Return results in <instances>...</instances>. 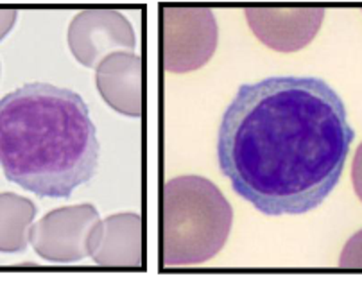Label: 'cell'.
Segmentation results:
<instances>
[{"mask_svg":"<svg viewBox=\"0 0 362 294\" xmlns=\"http://www.w3.org/2000/svg\"><path fill=\"white\" fill-rule=\"evenodd\" d=\"M35 216L36 205L31 199L13 192L0 194V252L20 253L28 248Z\"/></svg>","mask_w":362,"mask_h":294,"instance_id":"10","label":"cell"},{"mask_svg":"<svg viewBox=\"0 0 362 294\" xmlns=\"http://www.w3.org/2000/svg\"><path fill=\"white\" fill-rule=\"evenodd\" d=\"M69 47L74 58L97 69L115 52H133L136 35L129 20L115 9H85L69 25Z\"/></svg>","mask_w":362,"mask_h":294,"instance_id":"6","label":"cell"},{"mask_svg":"<svg viewBox=\"0 0 362 294\" xmlns=\"http://www.w3.org/2000/svg\"><path fill=\"white\" fill-rule=\"evenodd\" d=\"M100 220L90 203L52 210L29 228V242L47 262L74 264L90 257V239Z\"/></svg>","mask_w":362,"mask_h":294,"instance_id":"5","label":"cell"},{"mask_svg":"<svg viewBox=\"0 0 362 294\" xmlns=\"http://www.w3.org/2000/svg\"><path fill=\"white\" fill-rule=\"evenodd\" d=\"M351 182H354V189L357 198L362 201V143L358 146L357 153H355L354 163H351Z\"/></svg>","mask_w":362,"mask_h":294,"instance_id":"12","label":"cell"},{"mask_svg":"<svg viewBox=\"0 0 362 294\" xmlns=\"http://www.w3.org/2000/svg\"><path fill=\"white\" fill-rule=\"evenodd\" d=\"M90 257L100 267H142L146 262L144 220L139 213H115L97 223Z\"/></svg>","mask_w":362,"mask_h":294,"instance_id":"8","label":"cell"},{"mask_svg":"<svg viewBox=\"0 0 362 294\" xmlns=\"http://www.w3.org/2000/svg\"><path fill=\"white\" fill-rule=\"evenodd\" d=\"M162 65L187 74L210 61L217 49V22L209 8H162Z\"/></svg>","mask_w":362,"mask_h":294,"instance_id":"4","label":"cell"},{"mask_svg":"<svg viewBox=\"0 0 362 294\" xmlns=\"http://www.w3.org/2000/svg\"><path fill=\"white\" fill-rule=\"evenodd\" d=\"M18 13L15 9H0V40H4L16 22Z\"/></svg>","mask_w":362,"mask_h":294,"instance_id":"13","label":"cell"},{"mask_svg":"<svg viewBox=\"0 0 362 294\" xmlns=\"http://www.w3.org/2000/svg\"><path fill=\"white\" fill-rule=\"evenodd\" d=\"M355 131L327 81L274 76L243 85L217 135L221 172L266 216L317 208L343 175Z\"/></svg>","mask_w":362,"mask_h":294,"instance_id":"1","label":"cell"},{"mask_svg":"<svg viewBox=\"0 0 362 294\" xmlns=\"http://www.w3.org/2000/svg\"><path fill=\"white\" fill-rule=\"evenodd\" d=\"M251 31L264 45L278 52H294L316 38L323 23V8H247Z\"/></svg>","mask_w":362,"mask_h":294,"instance_id":"7","label":"cell"},{"mask_svg":"<svg viewBox=\"0 0 362 294\" xmlns=\"http://www.w3.org/2000/svg\"><path fill=\"white\" fill-rule=\"evenodd\" d=\"M233 210L224 194L203 176H177L162 189L160 257L162 267H194L224 248Z\"/></svg>","mask_w":362,"mask_h":294,"instance_id":"3","label":"cell"},{"mask_svg":"<svg viewBox=\"0 0 362 294\" xmlns=\"http://www.w3.org/2000/svg\"><path fill=\"white\" fill-rule=\"evenodd\" d=\"M95 85L106 105L126 117L144 110V65L133 52H115L95 69Z\"/></svg>","mask_w":362,"mask_h":294,"instance_id":"9","label":"cell"},{"mask_svg":"<svg viewBox=\"0 0 362 294\" xmlns=\"http://www.w3.org/2000/svg\"><path fill=\"white\" fill-rule=\"evenodd\" d=\"M341 269H362V230L348 239L339 257Z\"/></svg>","mask_w":362,"mask_h":294,"instance_id":"11","label":"cell"},{"mask_svg":"<svg viewBox=\"0 0 362 294\" xmlns=\"http://www.w3.org/2000/svg\"><path fill=\"white\" fill-rule=\"evenodd\" d=\"M99 163L95 124L81 95L29 83L0 99V167L42 198H69Z\"/></svg>","mask_w":362,"mask_h":294,"instance_id":"2","label":"cell"}]
</instances>
